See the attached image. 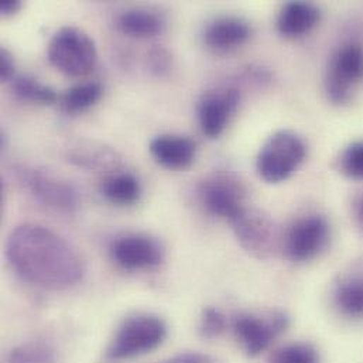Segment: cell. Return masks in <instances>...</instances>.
<instances>
[{"mask_svg":"<svg viewBox=\"0 0 363 363\" xmlns=\"http://www.w3.org/2000/svg\"><path fill=\"white\" fill-rule=\"evenodd\" d=\"M14 68L16 65H14L13 55L6 48H1L0 50V81L1 82L10 81L14 75Z\"/></svg>","mask_w":363,"mask_h":363,"instance_id":"83f0119b","label":"cell"},{"mask_svg":"<svg viewBox=\"0 0 363 363\" xmlns=\"http://www.w3.org/2000/svg\"><path fill=\"white\" fill-rule=\"evenodd\" d=\"M21 7V3L17 1V0H7V1H3L0 4V11L3 16H11L14 13H17Z\"/></svg>","mask_w":363,"mask_h":363,"instance_id":"f546056e","label":"cell"},{"mask_svg":"<svg viewBox=\"0 0 363 363\" xmlns=\"http://www.w3.org/2000/svg\"><path fill=\"white\" fill-rule=\"evenodd\" d=\"M69 162L89 170H109L118 167L119 157L116 152L96 146L94 142H79L69 150Z\"/></svg>","mask_w":363,"mask_h":363,"instance_id":"e0dca14e","label":"cell"},{"mask_svg":"<svg viewBox=\"0 0 363 363\" xmlns=\"http://www.w3.org/2000/svg\"><path fill=\"white\" fill-rule=\"evenodd\" d=\"M287 327L289 318L283 313H270L267 315L239 314L233 320V334L249 357H257L264 352Z\"/></svg>","mask_w":363,"mask_h":363,"instance_id":"8992f818","label":"cell"},{"mask_svg":"<svg viewBox=\"0 0 363 363\" xmlns=\"http://www.w3.org/2000/svg\"><path fill=\"white\" fill-rule=\"evenodd\" d=\"M167 338L166 323L153 314L126 318L108 345L106 357L113 361L132 359L159 348Z\"/></svg>","mask_w":363,"mask_h":363,"instance_id":"7a4b0ae2","label":"cell"},{"mask_svg":"<svg viewBox=\"0 0 363 363\" xmlns=\"http://www.w3.org/2000/svg\"><path fill=\"white\" fill-rule=\"evenodd\" d=\"M352 212H354V216H355L358 225L363 229V191L354 198Z\"/></svg>","mask_w":363,"mask_h":363,"instance_id":"f1b7e54d","label":"cell"},{"mask_svg":"<svg viewBox=\"0 0 363 363\" xmlns=\"http://www.w3.org/2000/svg\"><path fill=\"white\" fill-rule=\"evenodd\" d=\"M307 147L301 138L293 132L281 130L267 139L259 152L256 169L266 182L277 184L290 179L303 164Z\"/></svg>","mask_w":363,"mask_h":363,"instance_id":"3957f363","label":"cell"},{"mask_svg":"<svg viewBox=\"0 0 363 363\" xmlns=\"http://www.w3.org/2000/svg\"><path fill=\"white\" fill-rule=\"evenodd\" d=\"M320 9L307 1H290L277 17V30L284 37H300L310 33L320 21Z\"/></svg>","mask_w":363,"mask_h":363,"instance_id":"9a60e30c","label":"cell"},{"mask_svg":"<svg viewBox=\"0 0 363 363\" xmlns=\"http://www.w3.org/2000/svg\"><path fill=\"white\" fill-rule=\"evenodd\" d=\"M160 363H223L220 359L201 352H185Z\"/></svg>","mask_w":363,"mask_h":363,"instance_id":"4316f807","label":"cell"},{"mask_svg":"<svg viewBox=\"0 0 363 363\" xmlns=\"http://www.w3.org/2000/svg\"><path fill=\"white\" fill-rule=\"evenodd\" d=\"M119 30L136 38L155 37L163 30V21L159 16L147 10H128L118 20Z\"/></svg>","mask_w":363,"mask_h":363,"instance_id":"ac0fdd59","label":"cell"},{"mask_svg":"<svg viewBox=\"0 0 363 363\" xmlns=\"http://www.w3.org/2000/svg\"><path fill=\"white\" fill-rule=\"evenodd\" d=\"M232 229L240 246L257 259H266L276 247V230L272 219L263 212L245 208L232 222Z\"/></svg>","mask_w":363,"mask_h":363,"instance_id":"9c48e42d","label":"cell"},{"mask_svg":"<svg viewBox=\"0 0 363 363\" xmlns=\"http://www.w3.org/2000/svg\"><path fill=\"white\" fill-rule=\"evenodd\" d=\"M94 40L81 28L62 27L48 44V60L54 68L69 77H82L96 64Z\"/></svg>","mask_w":363,"mask_h":363,"instance_id":"277c9868","label":"cell"},{"mask_svg":"<svg viewBox=\"0 0 363 363\" xmlns=\"http://www.w3.org/2000/svg\"><path fill=\"white\" fill-rule=\"evenodd\" d=\"M272 363H320V357L317 350L310 344L297 342L276 351Z\"/></svg>","mask_w":363,"mask_h":363,"instance_id":"7402d4cb","label":"cell"},{"mask_svg":"<svg viewBox=\"0 0 363 363\" xmlns=\"http://www.w3.org/2000/svg\"><path fill=\"white\" fill-rule=\"evenodd\" d=\"M250 26L245 20L238 17H220L206 27L203 40L212 51L229 52L242 47L250 38Z\"/></svg>","mask_w":363,"mask_h":363,"instance_id":"4fadbf2b","label":"cell"},{"mask_svg":"<svg viewBox=\"0 0 363 363\" xmlns=\"http://www.w3.org/2000/svg\"><path fill=\"white\" fill-rule=\"evenodd\" d=\"M195 143L180 135H162L152 140L150 153L157 163L167 169H185L195 157Z\"/></svg>","mask_w":363,"mask_h":363,"instance_id":"5bb4252c","label":"cell"},{"mask_svg":"<svg viewBox=\"0 0 363 363\" xmlns=\"http://www.w3.org/2000/svg\"><path fill=\"white\" fill-rule=\"evenodd\" d=\"M334 301L342 315L363 318V274H350L337 284Z\"/></svg>","mask_w":363,"mask_h":363,"instance_id":"2e32d148","label":"cell"},{"mask_svg":"<svg viewBox=\"0 0 363 363\" xmlns=\"http://www.w3.org/2000/svg\"><path fill=\"white\" fill-rule=\"evenodd\" d=\"M239 104L240 91L232 86L205 94L198 106V119L202 133L211 139L218 138L228 126Z\"/></svg>","mask_w":363,"mask_h":363,"instance_id":"8fae6325","label":"cell"},{"mask_svg":"<svg viewBox=\"0 0 363 363\" xmlns=\"http://www.w3.org/2000/svg\"><path fill=\"white\" fill-rule=\"evenodd\" d=\"M102 195L115 205H130L140 198V184L128 173H116L108 177L101 186Z\"/></svg>","mask_w":363,"mask_h":363,"instance_id":"d6986e66","label":"cell"},{"mask_svg":"<svg viewBox=\"0 0 363 363\" xmlns=\"http://www.w3.org/2000/svg\"><path fill=\"white\" fill-rule=\"evenodd\" d=\"M340 170L351 179H363V142H355L342 152Z\"/></svg>","mask_w":363,"mask_h":363,"instance_id":"603a6c76","label":"cell"},{"mask_svg":"<svg viewBox=\"0 0 363 363\" xmlns=\"http://www.w3.org/2000/svg\"><path fill=\"white\" fill-rule=\"evenodd\" d=\"M362 82L363 47L358 43H347L330 61L325 77L327 95L337 105L348 104Z\"/></svg>","mask_w":363,"mask_h":363,"instance_id":"5b68a950","label":"cell"},{"mask_svg":"<svg viewBox=\"0 0 363 363\" xmlns=\"http://www.w3.org/2000/svg\"><path fill=\"white\" fill-rule=\"evenodd\" d=\"M11 88L16 96L33 104L51 105L55 104L58 99L54 89L40 84L37 79L27 75L16 77L11 82Z\"/></svg>","mask_w":363,"mask_h":363,"instance_id":"44dd1931","label":"cell"},{"mask_svg":"<svg viewBox=\"0 0 363 363\" xmlns=\"http://www.w3.org/2000/svg\"><path fill=\"white\" fill-rule=\"evenodd\" d=\"M101 95L102 88L96 82L77 84L62 95L61 106L67 113H78L95 105Z\"/></svg>","mask_w":363,"mask_h":363,"instance_id":"ffe728a7","label":"cell"},{"mask_svg":"<svg viewBox=\"0 0 363 363\" xmlns=\"http://www.w3.org/2000/svg\"><path fill=\"white\" fill-rule=\"evenodd\" d=\"M149 64H150V68L155 74L164 75L166 72L170 71L172 55L166 48L155 47L149 54Z\"/></svg>","mask_w":363,"mask_h":363,"instance_id":"484cf974","label":"cell"},{"mask_svg":"<svg viewBox=\"0 0 363 363\" xmlns=\"http://www.w3.org/2000/svg\"><path fill=\"white\" fill-rule=\"evenodd\" d=\"M330 239V225L325 218L311 215L298 219L287 232L284 250L293 262H308L317 257Z\"/></svg>","mask_w":363,"mask_h":363,"instance_id":"ba28073f","label":"cell"},{"mask_svg":"<svg viewBox=\"0 0 363 363\" xmlns=\"http://www.w3.org/2000/svg\"><path fill=\"white\" fill-rule=\"evenodd\" d=\"M20 182L44 206L57 212L72 213L79 205V192L67 180L35 169H21Z\"/></svg>","mask_w":363,"mask_h":363,"instance_id":"52a82bcc","label":"cell"},{"mask_svg":"<svg viewBox=\"0 0 363 363\" xmlns=\"http://www.w3.org/2000/svg\"><path fill=\"white\" fill-rule=\"evenodd\" d=\"M6 257L24 281L48 290L69 289L81 281L85 272L77 250L37 223H23L10 232Z\"/></svg>","mask_w":363,"mask_h":363,"instance_id":"6da1fadb","label":"cell"},{"mask_svg":"<svg viewBox=\"0 0 363 363\" xmlns=\"http://www.w3.org/2000/svg\"><path fill=\"white\" fill-rule=\"evenodd\" d=\"M201 198L205 208L215 216L232 222L238 218L245 205V191L242 185L230 177L215 176L201 186Z\"/></svg>","mask_w":363,"mask_h":363,"instance_id":"7c38bea8","label":"cell"},{"mask_svg":"<svg viewBox=\"0 0 363 363\" xmlns=\"http://www.w3.org/2000/svg\"><path fill=\"white\" fill-rule=\"evenodd\" d=\"M52 354L43 345L27 344L21 345L10 352V363H50Z\"/></svg>","mask_w":363,"mask_h":363,"instance_id":"cb8c5ba5","label":"cell"},{"mask_svg":"<svg viewBox=\"0 0 363 363\" xmlns=\"http://www.w3.org/2000/svg\"><path fill=\"white\" fill-rule=\"evenodd\" d=\"M226 328V318L225 315L212 307H208L202 311L201 323H199V333L203 338H216L219 337Z\"/></svg>","mask_w":363,"mask_h":363,"instance_id":"d4e9b609","label":"cell"},{"mask_svg":"<svg viewBox=\"0 0 363 363\" xmlns=\"http://www.w3.org/2000/svg\"><path fill=\"white\" fill-rule=\"evenodd\" d=\"M112 259L126 270H145L156 267L163 260L160 243L140 233H130L118 238L111 247Z\"/></svg>","mask_w":363,"mask_h":363,"instance_id":"30bf717a","label":"cell"}]
</instances>
